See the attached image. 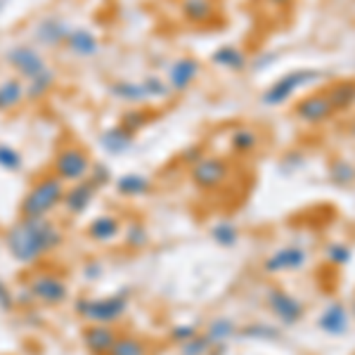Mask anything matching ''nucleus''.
Here are the masks:
<instances>
[{"label":"nucleus","instance_id":"1","mask_svg":"<svg viewBox=\"0 0 355 355\" xmlns=\"http://www.w3.org/2000/svg\"><path fill=\"white\" fill-rule=\"evenodd\" d=\"M5 244L15 261L36 263L48 251H55L62 244V232L48 216L43 218H19L5 232Z\"/></svg>","mask_w":355,"mask_h":355},{"label":"nucleus","instance_id":"2","mask_svg":"<svg viewBox=\"0 0 355 355\" xmlns=\"http://www.w3.org/2000/svg\"><path fill=\"white\" fill-rule=\"evenodd\" d=\"M64 180L57 175H43L33 182V187L24 194L19 204V218H43L57 204L64 199Z\"/></svg>","mask_w":355,"mask_h":355},{"label":"nucleus","instance_id":"3","mask_svg":"<svg viewBox=\"0 0 355 355\" xmlns=\"http://www.w3.org/2000/svg\"><path fill=\"white\" fill-rule=\"evenodd\" d=\"M128 301L125 294L110 296V299H78L76 301V315H81L88 322H102L112 324L125 313Z\"/></svg>","mask_w":355,"mask_h":355},{"label":"nucleus","instance_id":"4","mask_svg":"<svg viewBox=\"0 0 355 355\" xmlns=\"http://www.w3.org/2000/svg\"><path fill=\"white\" fill-rule=\"evenodd\" d=\"M90 162H88V154L85 150H81L78 145H69L64 150L57 152L53 171L60 180L64 182H78L83 180V175L88 173Z\"/></svg>","mask_w":355,"mask_h":355},{"label":"nucleus","instance_id":"5","mask_svg":"<svg viewBox=\"0 0 355 355\" xmlns=\"http://www.w3.org/2000/svg\"><path fill=\"white\" fill-rule=\"evenodd\" d=\"M28 294H31V299L41 301L43 306H60V303L67 301V284L57 275L41 272L36 277H31Z\"/></svg>","mask_w":355,"mask_h":355},{"label":"nucleus","instance_id":"6","mask_svg":"<svg viewBox=\"0 0 355 355\" xmlns=\"http://www.w3.org/2000/svg\"><path fill=\"white\" fill-rule=\"evenodd\" d=\"M5 60H8V64L17 69L19 76H24L26 81H31L33 76H38V73H43L45 69H48L41 53H38L36 48H31V45H15V48L8 50Z\"/></svg>","mask_w":355,"mask_h":355},{"label":"nucleus","instance_id":"7","mask_svg":"<svg viewBox=\"0 0 355 355\" xmlns=\"http://www.w3.org/2000/svg\"><path fill=\"white\" fill-rule=\"evenodd\" d=\"M85 351L90 355H110V351L116 343L119 334L112 324H102V322H90L81 334Z\"/></svg>","mask_w":355,"mask_h":355},{"label":"nucleus","instance_id":"8","mask_svg":"<svg viewBox=\"0 0 355 355\" xmlns=\"http://www.w3.org/2000/svg\"><path fill=\"white\" fill-rule=\"evenodd\" d=\"M95 190H97V185H95L93 180H78L76 185L71 187V190L64 192V199H62V204H64V209L71 216H78V214H83V211L88 209L90 202H93Z\"/></svg>","mask_w":355,"mask_h":355},{"label":"nucleus","instance_id":"9","mask_svg":"<svg viewBox=\"0 0 355 355\" xmlns=\"http://www.w3.org/2000/svg\"><path fill=\"white\" fill-rule=\"evenodd\" d=\"M270 306H272L275 315H277L279 320H284V322H296V320L303 315L301 303L296 301L294 296L284 294V291H272Z\"/></svg>","mask_w":355,"mask_h":355},{"label":"nucleus","instance_id":"10","mask_svg":"<svg viewBox=\"0 0 355 355\" xmlns=\"http://www.w3.org/2000/svg\"><path fill=\"white\" fill-rule=\"evenodd\" d=\"M69 36V28L57 19H43L41 24L36 26V41L48 45V48H55V45L64 43Z\"/></svg>","mask_w":355,"mask_h":355},{"label":"nucleus","instance_id":"11","mask_svg":"<svg viewBox=\"0 0 355 355\" xmlns=\"http://www.w3.org/2000/svg\"><path fill=\"white\" fill-rule=\"evenodd\" d=\"M26 97V85L19 78H8L0 83V112H10L21 105Z\"/></svg>","mask_w":355,"mask_h":355},{"label":"nucleus","instance_id":"12","mask_svg":"<svg viewBox=\"0 0 355 355\" xmlns=\"http://www.w3.org/2000/svg\"><path fill=\"white\" fill-rule=\"evenodd\" d=\"M64 45H67L69 50H71L73 55H81V57L93 55L95 50H97L95 36L90 31H85V28H73V31H69Z\"/></svg>","mask_w":355,"mask_h":355},{"label":"nucleus","instance_id":"13","mask_svg":"<svg viewBox=\"0 0 355 355\" xmlns=\"http://www.w3.org/2000/svg\"><path fill=\"white\" fill-rule=\"evenodd\" d=\"M88 237L95 239V242H110L119 234V220L114 216H100L88 225Z\"/></svg>","mask_w":355,"mask_h":355},{"label":"nucleus","instance_id":"14","mask_svg":"<svg viewBox=\"0 0 355 355\" xmlns=\"http://www.w3.org/2000/svg\"><path fill=\"white\" fill-rule=\"evenodd\" d=\"M306 261V254L301 249H284V251H277L270 261L266 263V268L270 272H277V270H291V268H299L303 266Z\"/></svg>","mask_w":355,"mask_h":355},{"label":"nucleus","instance_id":"15","mask_svg":"<svg viewBox=\"0 0 355 355\" xmlns=\"http://www.w3.org/2000/svg\"><path fill=\"white\" fill-rule=\"evenodd\" d=\"M53 83H55V73L50 71V69H45L43 73L33 76L31 81L26 83V100H28V102L41 100V97L48 95V90L53 88Z\"/></svg>","mask_w":355,"mask_h":355},{"label":"nucleus","instance_id":"16","mask_svg":"<svg viewBox=\"0 0 355 355\" xmlns=\"http://www.w3.org/2000/svg\"><path fill=\"white\" fill-rule=\"evenodd\" d=\"M223 175H225V171H223V166L218 162H204L194 168V180L204 187L218 185V182L223 180Z\"/></svg>","mask_w":355,"mask_h":355},{"label":"nucleus","instance_id":"17","mask_svg":"<svg viewBox=\"0 0 355 355\" xmlns=\"http://www.w3.org/2000/svg\"><path fill=\"white\" fill-rule=\"evenodd\" d=\"M346 311H343L341 306H331L327 313L320 318V324H322V329L331 331V334H341L343 329H346Z\"/></svg>","mask_w":355,"mask_h":355},{"label":"nucleus","instance_id":"18","mask_svg":"<svg viewBox=\"0 0 355 355\" xmlns=\"http://www.w3.org/2000/svg\"><path fill=\"white\" fill-rule=\"evenodd\" d=\"M110 355H147V346L137 336H119Z\"/></svg>","mask_w":355,"mask_h":355},{"label":"nucleus","instance_id":"19","mask_svg":"<svg viewBox=\"0 0 355 355\" xmlns=\"http://www.w3.org/2000/svg\"><path fill=\"white\" fill-rule=\"evenodd\" d=\"M147 190H150V182L142 175H123L121 180H119V192L128 194V197H135V194H142Z\"/></svg>","mask_w":355,"mask_h":355},{"label":"nucleus","instance_id":"20","mask_svg":"<svg viewBox=\"0 0 355 355\" xmlns=\"http://www.w3.org/2000/svg\"><path fill=\"white\" fill-rule=\"evenodd\" d=\"M102 145H105V150H110V152H121L130 145V135L125 133L123 128H114L110 133L102 135Z\"/></svg>","mask_w":355,"mask_h":355},{"label":"nucleus","instance_id":"21","mask_svg":"<svg viewBox=\"0 0 355 355\" xmlns=\"http://www.w3.org/2000/svg\"><path fill=\"white\" fill-rule=\"evenodd\" d=\"M0 168L19 171L21 168V154L10 145H0Z\"/></svg>","mask_w":355,"mask_h":355},{"label":"nucleus","instance_id":"22","mask_svg":"<svg viewBox=\"0 0 355 355\" xmlns=\"http://www.w3.org/2000/svg\"><path fill=\"white\" fill-rule=\"evenodd\" d=\"M209 351V339L204 336H192L190 341L182 343V355H204Z\"/></svg>","mask_w":355,"mask_h":355},{"label":"nucleus","instance_id":"23","mask_svg":"<svg viewBox=\"0 0 355 355\" xmlns=\"http://www.w3.org/2000/svg\"><path fill=\"white\" fill-rule=\"evenodd\" d=\"M192 71H194L192 62H180V64L173 69V83H175V88H182V85H187V81H190V76H192Z\"/></svg>","mask_w":355,"mask_h":355},{"label":"nucleus","instance_id":"24","mask_svg":"<svg viewBox=\"0 0 355 355\" xmlns=\"http://www.w3.org/2000/svg\"><path fill=\"white\" fill-rule=\"evenodd\" d=\"M230 322H223V320H218V322L214 324V327L209 329V334H206V339L209 341H216V339H223V336L230 334Z\"/></svg>","mask_w":355,"mask_h":355},{"label":"nucleus","instance_id":"25","mask_svg":"<svg viewBox=\"0 0 355 355\" xmlns=\"http://www.w3.org/2000/svg\"><path fill=\"white\" fill-rule=\"evenodd\" d=\"M216 239L223 244H232L234 239H237V232L232 230V227H227V225H220V227H216Z\"/></svg>","mask_w":355,"mask_h":355},{"label":"nucleus","instance_id":"26","mask_svg":"<svg viewBox=\"0 0 355 355\" xmlns=\"http://www.w3.org/2000/svg\"><path fill=\"white\" fill-rule=\"evenodd\" d=\"M12 306H15V296H12V291H10L8 287H5L3 282H0V308H3V311H12Z\"/></svg>","mask_w":355,"mask_h":355},{"label":"nucleus","instance_id":"27","mask_svg":"<svg viewBox=\"0 0 355 355\" xmlns=\"http://www.w3.org/2000/svg\"><path fill=\"white\" fill-rule=\"evenodd\" d=\"M171 336H173L175 341L185 343V341H190L192 336H197V329L194 327H175L173 331H171Z\"/></svg>","mask_w":355,"mask_h":355},{"label":"nucleus","instance_id":"28","mask_svg":"<svg viewBox=\"0 0 355 355\" xmlns=\"http://www.w3.org/2000/svg\"><path fill=\"white\" fill-rule=\"evenodd\" d=\"M114 93L123 95V97H140L142 90L135 88V85H128V83H119V85H114Z\"/></svg>","mask_w":355,"mask_h":355},{"label":"nucleus","instance_id":"29","mask_svg":"<svg viewBox=\"0 0 355 355\" xmlns=\"http://www.w3.org/2000/svg\"><path fill=\"white\" fill-rule=\"evenodd\" d=\"M147 242V234L142 227H130L128 230V244H133V246H140V244H145Z\"/></svg>","mask_w":355,"mask_h":355},{"label":"nucleus","instance_id":"30","mask_svg":"<svg viewBox=\"0 0 355 355\" xmlns=\"http://www.w3.org/2000/svg\"><path fill=\"white\" fill-rule=\"evenodd\" d=\"M331 261H339V263H343L348 259V249H343V246H331Z\"/></svg>","mask_w":355,"mask_h":355},{"label":"nucleus","instance_id":"31","mask_svg":"<svg viewBox=\"0 0 355 355\" xmlns=\"http://www.w3.org/2000/svg\"><path fill=\"white\" fill-rule=\"evenodd\" d=\"M0 5H3V0H0Z\"/></svg>","mask_w":355,"mask_h":355}]
</instances>
